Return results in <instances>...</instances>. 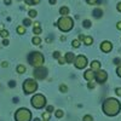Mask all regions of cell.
Instances as JSON below:
<instances>
[{"label":"cell","mask_w":121,"mask_h":121,"mask_svg":"<svg viewBox=\"0 0 121 121\" xmlns=\"http://www.w3.org/2000/svg\"><path fill=\"white\" fill-rule=\"evenodd\" d=\"M50 114H51V113H48V112L44 113V114H43V119H44V120H48V119H50Z\"/></svg>","instance_id":"cell-30"},{"label":"cell","mask_w":121,"mask_h":121,"mask_svg":"<svg viewBox=\"0 0 121 121\" xmlns=\"http://www.w3.org/2000/svg\"><path fill=\"white\" fill-rule=\"evenodd\" d=\"M3 45H4V46H7V45H9V40H7V38H5V39L3 40Z\"/></svg>","instance_id":"cell-37"},{"label":"cell","mask_w":121,"mask_h":121,"mask_svg":"<svg viewBox=\"0 0 121 121\" xmlns=\"http://www.w3.org/2000/svg\"><path fill=\"white\" fill-rule=\"evenodd\" d=\"M32 43H33L34 45H40V44H41V39H40L39 36H34V38L32 39Z\"/></svg>","instance_id":"cell-19"},{"label":"cell","mask_w":121,"mask_h":121,"mask_svg":"<svg viewBox=\"0 0 121 121\" xmlns=\"http://www.w3.org/2000/svg\"><path fill=\"white\" fill-rule=\"evenodd\" d=\"M15 120L16 121H30L32 120V113L26 108H19L15 113Z\"/></svg>","instance_id":"cell-4"},{"label":"cell","mask_w":121,"mask_h":121,"mask_svg":"<svg viewBox=\"0 0 121 121\" xmlns=\"http://www.w3.org/2000/svg\"><path fill=\"white\" fill-rule=\"evenodd\" d=\"M34 121H40V120L39 119H34Z\"/></svg>","instance_id":"cell-48"},{"label":"cell","mask_w":121,"mask_h":121,"mask_svg":"<svg viewBox=\"0 0 121 121\" xmlns=\"http://www.w3.org/2000/svg\"><path fill=\"white\" fill-rule=\"evenodd\" d=\"M44 121H48V120H44Z\"/></svg>","instance_id":"cell-49"},{"label":"cell","mask_w":121,"mask_h":121,"mask_svg":"<svg viewBox=\"0 0 121 121\" xmlns=\"http://www.w3.org/2000/svg\"><path fill=\"white\" fill-rule=\"evenodd\" d=\"M87 87H88V88H93V87H95V84H93L92 81H88V85H87Z\"/></svg>","instance_id":"cell-36"},{"label":"cell","mask_w":121,"mask_h":121,"mask_svg":"<svg viewBox=\"0 0 121 121\" xmlns=\"http://www.w3.org/2000/svg\"><path fill=\"white\" fill-rule=\"evenodd\" d=\"M6 4H7V5H10V4H11V0H6Z\"/></svg>","instance_id":"cell-47"},{"label":"cell","mask_w":121,"mask_h":121,"mask_svg":"<svg viewBox=\"0 0 121 121\" xmlns=\"http://www.w3.org/2000/svg\"><path fill=\"white\" fill-rule=\"evenodd\" d=\"M10 86H11V87L16 86V82H13V81H10Z\"/></svg>","instance_id":"cell-45"},{"label":"cell","mask_w":121,"mask_h":121,"mask_svg":"<svg viewBox=\"0 0 121 121\" xmlns=\"http://www.w3.org/2000/svg\"><path fill=\"white\" fill-rule=\"evenodd\" d=\"M119 62H120L119 58H115V59H114V63H115V64H119Z\"/></svg>","instance_id":"cell-43"},{"label":"cell","mask_w":121,"mask_h":121,"mask_svg":"<svg viewBox=\"0 0 121 121\" xmlns=\"http://www.w3.org/2000/svg\"><path fill=\"white\" fill-rule=\"evenodd\" d=\"M95 79H96V81L99 82V84H104L107 81V79H108V74L107 72H104V70H97V73H95Z\"/></svg>","instance_id":"cell-9"},{"label":"cell","mask_w":121,"mask_h":121,"mask_svg":"<svg viewBox=\"0 0 121 121\" xmlns=\"http://www.w3.org/2000/svg\"><path fill=\"white\" fill-rule=\"evenodd\" d=\"M28 15H29V17H30V18H34V17H36L38 12L35 11V10H29V12H28Z\"/></svg>","instance_id":"cell-20"},{"label":"cell","mask_w":121,"mask_h":121,"mask_svg":"<svg viewBox=\"0 0 121 121\" xmlns=\"http://www.w3.org/2000/svg\"><path fill=\"white\" fill-rule=\"evenodd\" d=\"M47 73H48L47 68H45L44 65H41V67H38V68L34 69L33 75H34V78L38 79V80H44V79L47 76Z\"/></svg>","instance_id":"cell-7"},{"label":"cell","mask_w":121,"mask_h":121,"mask_svg":"<svg viewBox=\"0 0 121 121\" xmlns=\"http://www.w3.org/2000/svg\"><path fill=\"white\" fill-rule=\"evenodd\" d=\"M72 45H73V47L78 48V47L80 46V40H73V43H72Z\"/></svg>","instance_id":"cell-26"},{"label":"cell","mask_w":121,"mask_h":121,"mask_svg":"<svg viewBox=\"0 0 121 121\" xmlns=\"http://www.w3.org/2000/svg\"><path fill=\"white\" fill-rule=\"evenodd\" d=\"M116 10L119 12H121V3H117V5H116Z\"/></svg>","instance_id":"cell-39"},{"label":"cell","mask_w":121,"mask_h":121,"mask_svg":"<svg viewBox=\"0 0 121 121\" xmlns=\"http://www.w3.org/2000/svg\"><path fill=\"white\" fill-rule=\"evenodd\" d=\"M64 59H65L67 63H73L74 59H75V56H74V53H72V52H67Z\"/></svg>","instance_id":"cell-12"},{"label":"cell","mask_w":121,"mask_h":121,"mask_svg":"<svg viewBox=\"0 0 121 121\" xmlns=\"http://www.w3.org/2000/svg\"><path fill=\"white\" fill-rule=\"evenodd\" d=\"M84 79L87 80V81H93L95 80V72L92 69H88L84 73Z\"/></svg>","instance_id":"cell-11"},{"label":"cell","mask_w":121,"mask_h":121,"mask_svg":"<svg viewBox=\"0 0 121 121\" xmlns=\"http://www.w3.org/2000/svg\"><path fill=\"white\" fill-rule=\"evenodd\" d=\"M59 13L62 15V16H67L69 13V9L67 6H63V7H60L59 9Z\"/></svg>","instance_id":"cell-16"},{"label":"cell","mask_w":121,"mask_h":121,"mask_svg":"<svg viewBox=\"0 0 121 121\" xmlns=\"http://www.w3.org/2000/svg\"><path fill=\"white\" fill-rule=\"evenodd\" d=\"M17 33L18 34H26V27L24 26H19V27H17Z\"/></svg>","instance_id":"cell-18"},{"label":"cell","mask_w":121,"mask_h":121,"mask_svg":"<svg viewBox=\"0 0 121 121\" xmlns=\"http://www.w3.org/2000/svg\"><path fill=\"white\" fill-rule=\"evenodd\" d=\"M116 28H117L119 30H121V21H120V22H117V24H116Z\"/></svg>","instance_id":"cell-40"},{"label":"cell","mask_w":121,"mask_h":121,"mask_svg":"<svg viewBox=\"0 0 121 121\" xmlns=\"http://www.w3.org/2000/svg\"><path fill=\"white\" fill-rule=\"evenodd\" d=\"M116 73H117V75L121 78V64H120V65L116 68Z\"/></svg>","instance_id":"cell-32"},{"label":"cell","mask_w":121,"mask_h":121,"mask_svg":"<svg viewBox=\"0 0 121 121\" xmlns=\"http://www.w3.org/2000/svg\"><path fill=\"white\" fill-rule=\"evenodd\" d=\"M34 27H40V23H39V22H35V23H34Z\"/></svg>","instance_id":"cell-46"},{"label":"cell","mask_w":121,"mask_h":121,"mask_svg":"<svg viewBox=\"0 0 121 121\" xmlns=\"http://www.w3.org/2000/svg\"><path fill=\"white\" fill-rule=\"evenodd\" d=\"M23 24H24V27H28V26L32 24V21H30V18H26L24 21H23Z\"/></svg>","instance_id":"cell-27"},{"label":"cell","mask_w":121,"mask_h":121,"mask_svg":"<svg viewBox=\"0 0 121 121\" xmlns=\"http://www.w3.org/2000/svg\"><path fill=\"white\" fill-rule=\"evenodd\" d=\"M82 26L85 28H90L91 27V21H88V19H85V21L82 22Z\"/></svg>","instance_id":"cell-24"},{"label":"cell","mask_w":121,"mask_h":121,"mask_svg":"<svg viewBox=\"0 0 121 121\" xmlns=\"http://www.w3.org/2000/svg\"><path fill=\"white\" fill-rule=\"evenodd\" d=\"M115 93H116L117 96H121V87H117V88L115 90Z\"/></svg>","instance_id":"cell-35"},{"label":"cell","mask_w":121,"mask_h":121,"mask_svg":"<svg viewBox=\"0 0 121 121\" xmlns=\"http://www.w3.org/2000/svg\"><path fill=\"white\" fill-rule=\"evenodd\" d=\"M30 103H32V105L35 108V109H41L46 105V97L43 96V95H34L32 97V100H30Z\"/></svg>","instance_id":"cell-6"},{"label":"cell","mask_w":121,"mask_h":121,"mask_svg":"<svg viewBox=\"0 0 121 121\" xmlns=\"http://www.w3.org/2000/svg\"><path fill=\"white\" fill-rule=\"evenodd\" d=\"M82 41H84V44H85V45L90 46V45H92V43H93V39L91 38V36H85Z\"/></svg>","instance_id":"cell-15"},{"label":"cell","mask_w":121,"mask_h":121,"mask_svg":"<svg viewBox=\"0 0 121 121\" xmlns=\"http://www.w3.org/2000/svg\"><path fill=\"white\" fill-rule=\"evenodd\" d=\"M84 38H85V35H82V34H80V35H79V40H80V41H82Z\"/></svg>","instance_id":"cell-41"},{"label":"cell","mask_w":121,"mask_h":121,"mask_svg":"<svg viewBox=\"0 0 121 121\" xmlns=\"http://www.w3.org/2000/svg\"><path fill=\"white\" fill-rule=\"evenodd\" d=\"M74 65L78 68V69H84V68H86V65H87V58L85 57V56H82V55H80V56H78V57H75V59H74Z\"/></svg>","instance_id":"cell-8"},{"label":"cell","mask_w":121,"mask_h":121,"mask_svg":"<svg viewBox=\"0 0 121 121\" xmlns=\"http://www.w3.org/2000/svg\"><path fill=\"white\" fill-rule=\"evenodd\" d=\"M58 62H59V64H64V63H65V59L62 58V57H59V58H58Z\"/></svg>","instance_id":"cell-34"},{"label":"cell","mask_w":121,"mask_h":121,"mask_svg":"<svg viewBox=\"0 0 121 121\" xmlns=\"http://www.w3.org/2000/svg\"><path fill=\"white\" fill-rule=\"evenodd\" d=\"M92 15H93L96 18H99L100 16H103V11H102V9H99V7L95 9L93 11H92Z\"/></svg>","instance_id":"cell-14"},{"label":"cell","mask_w":121,"mask_h":121,"mask_svg":"<svg viewBox=\"0 0 121 121\" xmlns=\"http://www.w3.org/2000/svg\"><path fill=\"white\" fill-rule=\"evenodd\" d=\"M48 3L51 5H53V4H56V0H48Z\"/></svg>","instance_id":"cell-44"},{"label":"cell","mask_w":121,"mask_h":121,"mask_svg":"<svg viewBox=\"0 0 121 121\" xmlns=\"http://www.w3.org/2000/svg\"><path fill=\"white\" fill-rule=\"evenodd\" d=\"M7 65H9V64H7V62H3V63H1V67H4V68H6Z\"/></svg>","instance_id":"cell-42"},{"label":"cell","mask_w":121,"mask_h":121,"mask_svg":"<svg viewBox=\"0 0 121 121\" xmlns=\"http://www.w3.org/2000/svg\"><path fill=\"white\" fill-rule=\"evenodd\" d=\"M26 70H27V68H26L23 64H19V65L17 67V73H18V74H23V73H26Z\"/></svg>","instance_id":"cell-17"},{"label":"cell","mask_w":121,"mask_h":121,"mask_svg":"<svg viewBox=\"0 0 121 121\" xmlns=\"http://www.w3.org/2000/svg\"><path fill=\"white\" fill-rule=\"evenodd\" d=\"M102 109H103V113L105 115H108V116H116L121 112V103L116 98H107L103 102Z\"/></svg>","instance_id":"cell-1"},{"label":"cell","mask_w":121,"mask_h":121,"mask_svg":"<svg viewBox=\"0 0 121 121\" xmlns=\"http://www.w3.org/2000/svg\"><path fill=\"white\" fill-rule=\"evenodd\" d=\"M53 57H55V58H59V57H60V55H59V52H58V51H56V52H53Z\"/></svg>","instance_id":"cell-38"},{"label":"cell","mask_w":121,"mask_h":121,"mask_svg":"<svg viewBox=\"0 0 121 121\" xmlns=\"http://www.w3.org/2000/svg\"><path fill=\"white\" fill-rule=\"evenodd\" d=\"M33 33H34V34H36V35L41 34V28H40V27H34V29H33Z\"/></svg>","instance_id":"cell-22"},{"label":"cell","mask_w":121,"mask_h":121,"mask_svg":"<svg viewBox=\"0 0 121 121\" xmlns=\"http://www.w3.org/2000/svg\"><path fill=\"white\" fill-rule=\"evenodd\" d=\"M82 121H93V117L91 116V115H85L84 119H82Z\"/></svg>","instance_id":"cell-29"},{"label":"cell","mask_w":121,"mask_h":121,"mask_svg":"<svg viewBox=\"0 0 121 121\" xmlns=\"http://www.w3.org/2000/svg\"><path fill=\"white\" fill-rule=\"evenodd\" d=\"M52 110H53V105H47V107H46V112L51 113Z\"/></svg>","instance_id":"cell-31"},{"label":"cell","mask_w":121,"mask_h":121,"mask_svg":"<svg viewBox=\"0 0 121 121\" xmlns=\"http://www.w3.org/2000/svg\"><path fill=\"white\" fill-rule=\"evenodd\" d=\"M90 65H91V69H92L93 72H97V70L100 69V63L98 62V60H93V62L91 63Z\"/></svg>","instance_id":"cell-13"},{"label":"cell","mask_w":121,"mask_h":121,"mask_svg":"<svg viewBox=\"0 0 121 121\" xmlns=\"http://www.w3.org/2000/svg\"><path fill=\"white\" fill-rule=\"evenodd\" d=\"M56 26L59 28L60 32L63 33H67V32H70L74 27V21L73 18H70L69 16H62L56 23Z\"/></svg>","instance_id":"cell-2"},{"label":"cell","mask_w":121,"mask_h":121,"mask_svg":"<svg viewBox=\"0 0 121 121\" xmlns=\"http://www.w3.org/2000/svg\"><path fill=\"white\" fill-rule=\"evenodd\" d=\"M28 62L30 63V65H32V67L38 68V67L44 65L45 58H44L43 53L35 51V52H30V53H29V56H28Z\"/></svg>","instance_id":"cell-3"},{"label":"cell","mask_w":121,"mask_h":121,"mask_svg":"<svg viewBox=\"0 0 121 121\" xmlns=\"http://www.w3.org/2000/svg\"><path fill=\"white\" fill-rule=\"evenodd\" d=\"M59 91H60V92H63V93H65L67 91H68V87L65 85H60L59 86Z\"/></svg>","instance_id":"cell-25"},{"label":"cell","mask_w":121,"mask_h":121,"mask_svg":"<svg viewBox=\"0 0 121 121\" xmlns=\"http://www.w3.org/2000/svg\"><path fill=\"white\" fill-rule=\"evenodd\" d=\"M55 115H56V117H62L63 115H64V113H63V110H60V109H58V110H56V113H55Z\"/></svg>","instance_id":"cell-21"},{"label":"cell","mask_w":121,"mask_h":121,"mask_svg":"<svg viewBox=\"0 0 121 121\" xmlns=\"http://www.w3.org/2000/svg\"><path fill=\"white\" fill-rule=\"evenodd\" d=\"M0 35H1V36L5 39V38H7V36H9V32L4 29V30H1V32H0Z\"/></svg>","instance_id":"cell-28"},{"label":"cell","mask_w":121,"mask_h":121,"mask_svg":"<svg viewBox=\"0 0 121 121\" xmlns=\"http://www.w3.org/2000/svg\"><path fill=\"white\" fill-rule=\"evenodd\" d=\"M24 3L27 5H34V0H24Z\"/></svg>","instance_id":"cell-33"},{"label":"cell","mask_w":121,"mask_h":121,"mask_svg":"<svg viewBox=\"0 0 121 121\" xmlns=\"http://www.w3.org/2000/svg\"><path fill=\"white\" fill-rule=\"evenodd\" d=\"M22 87H23L24 93L30 95V93H34L35 91L38 90V82L35 81L34 79H27L26 81L23 82Z\"/></svg>","instance_id":"cell-5"},{"label":"cell","mask_w":121,"mask_h":121,"mask_svg":"<svg viewBox=\"0 0 121 121\" xmlns=\"http://www.w3.org/2000/svg\"><path fill=\"white\" fill-rule=\"evenodd\" d=\"M86 1L90 4V5H97L100 3V0H86Z\"/></svg>","instance_id":"cell-23"},{"label":"cell","mask_w":121,"mask_h":121,"mask_svg":"<svg viewBox=\"0 0 121 121\" xmlns=\"http://www.w3.org/2000/svg\"><path fill=\"white\" fill-rule=\"evenodd\" d=\"M112 48H113V44L110 41H103L102 44H100V50H102L103 52H105V53L110 52Z\"/></svg>","instance_id":"cell-10"}]
</instances>
